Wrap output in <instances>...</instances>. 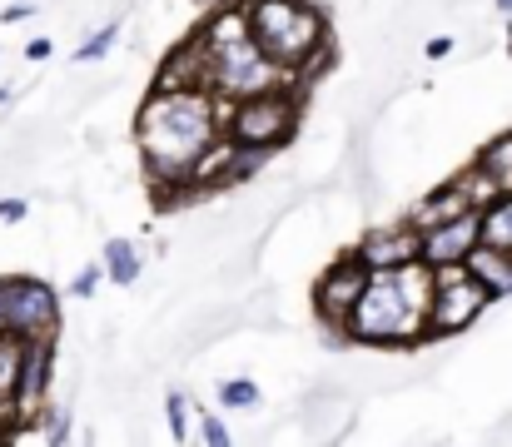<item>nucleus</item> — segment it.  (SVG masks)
<instances>
[{"mask_svg": "<svg viewBox=\"0 0 512 447\" xmlns=\"http://www.w3.org/2000/svg\"><path fill=\"white\" fill-rule=\"evenodd\" d=\"M135 140L160 204H184L194 199V164L219 140V100L204 85L155 90L135 120Z\"/></svg>", "mask_w": 512, "mask_h": 447, "instance_id": "nucleus-1", "label": "nucleus"}, {"mask_svg": "<svg viewBox=\"0 0 512 447\" xmlns=\"http://www.w3.org/2000/svg\"><path fill=\"white\" fill-rule=\"evenodd\" d=\"M428 298H433V269L428 264H398V269H373L358 303L343 318L348 343H373V348H408L423 333L428 318Z\"/></svg>", "mask_w": 512, "mask_h": 447, "instance_id": "nucleus-2", "label": "nucleus"}, {"mask_svg": "<svg viewBox=\"0 0 512 447\" xmlns=\"http://www.w3.org/2000/svg\"><path fill=\"white\" fill-rule=\"evenodd\" d=\"M199 40H204V90L214 100H244V95H259V90H274V85H299L289 70H279L249 40L239 0L229 10H219L214 20H204Z\"/></svg>", "mask_w": 512, "mask_h": 447, "instance_id": "nucleus-3", "label": "nucleus"}, {"mask_svg": "<svg viewBox=\"0 0 512 447\" xmlns=\"http://www.w3.org/2000/svg\"><path fill=\"white\" fill-rule=\"evenodd\" d=\"M239 15H244V30L249 40L299 80V70L309 65V55L319 45H329V20L319 5L309 0H239Z\"/></svg>", "mask_w": 512, "mask_h": 447, "instance_id": "nucleus-4", "label": "nucleus"}, {"mask_svg": "<svg viewBox=\"0 0 512 447\" xmlns=\"http://www.w3.org/2000/svg\"><path fill=\"white\" fill-rule=\"evenodd\" d=\"M304 115V95L299 85H274L244 100H219V135L229 145H259V149H284L299 130Z\"/></svg>", "mask_w": 512, "mask_h": 447, "instance_id": "nucleus-5", "label": "nucleus"}, {"mask_svg": "<svg viewBox=\"0 0 512 447\" xmlns=\"http://www.w3.org/2000/svg\"><path fill=\"white\" fill-rule=\"evenodd\" d=\"M493 303V294L463 269H433V298H428V318H423V333L428 338H453L463 333L468 323H478V313Z\"/></svg>", "mask_w": 512, "mask_h": 447, "instance_id": "nucleus-6", "label": "nucleus"}, {"mask_svg": "<svg viewBox=\"0 0 512 447\" xmlns=\"http://www.w3.org/2000/svg\"><path fill=\"white\" fill-rule=\"evenodd\" d=\"M0 333H10V338L60 333V294L25 274L0 279Z\"/></svg>", "mask_w": 512, "mask_h": 447, "instance_id": "nucleus-7", "label": "nucleus"}, {"mask_svg": "<svg viewBox=\"0 0 512 447\" xmlns=\"http://www.w3.org/2000/svg\"><path fill=\"white\" fill-rule=\"evenodd\" d=\"M363 284H368V264H363L358 254H343V259H334V264L324 269V279L314 284V313H319V323H324L329 343H348L343 318H348V308L358 303Z\"/></svg>", "mask_w": 512, "mask_h": 447, "instance_id": "nucleus-8", "label": "nucleus"}, {"mask_svg": "<svg viewBox=\"0 0 512 447\" xmlns=\"http://www.w3.org/2000/svg\"><path fill=\"white\" fill-rule=\"evenodd\" d=\"M55 373V333L20 343V373H15V423H40Z\"/></svg>", "mask_w": 512, "mask_h": 447, "instance_id": "nucleus-9", "label": "nucleus"}, {"mask_svg": "<svg viewBox=\"0 0 512 447\" xmlns=\"http://www.w3.org/2000/svg\"><path fill=\"white\" fill-rule=\"evenodd\" d=\"M478 244V209H463L433 229H418V264L428 269H453L468 259V249Z\"/></svg>", "mask_w": 512, "mask_h": 447, "instance_id": "nucleus-10", "label": "nucleus"}, {"mask_svg": "<svg viewBox=\"0 0 512 447\" xmlns=\"http://www.w3.org/2000/svg\"><path fill=\"white\" fill-rule=\"evenodd\" d=\"M363 264H368V274L373 269H398V264H413L418 259V229L403 219V224H388V229H373V234H363V244L353 249Z\"/></svg>", "mask_w": 512, "mask_h": 447, "instance_id": "nucleus-11", "label": "nucleus"}, {"mask_svg": "<svg viewBox=\"0 0 512 447\" xmlns=\"http://www.w3.org/2000/svg\"><path fill=\"white\" fill-rule=\"evenodd\" d=\"M463 209H478V204H473V194H468V184H463V174H458V179L438 184L433 194H423V199L408 209V224H413V229H433V224H443V219H453V214H463Z\"/></svg>", "mask_w": 512, "mask_h": 447, "instance_id": "nucleus-12", "label": "nucleus"}, {"mask_svg": "<svg viewBox=\"0 0 512 447\" xmlns=\"http://www.w3.org/2000/svg\"><path fill=\"white\" fill-rule=\"evenodd\" d=\"M179 85H204V40H199V30L184 45H174L165 70L155 75V90H179Z\"/></svg>", "mask_w": 512, "mask_h": 447, "instance_id": "nucleus-13", "label": "nucleus"}, {"mask_svg": "<svg viewBox=\"0 0 512 447\" xmlns=\"http://www.w3.org/2000/svg\"><path fill=\"white\" fill-rule=\"evenodd\" d=\"M463 269L488 289L493 298H508L512 294V254L503 249H488V244H473L468 249V259H463Z\"/></svg>", "mask_w": 512, "mask_h": 447, "instance_id": "nucleus-14", "label": "nucleus"}, {"mask_svg": "<svg viewBox=\"0 0 512 447\" xmlns=\"http://www.w3.org/2000/svg\"><path fill=\"white\" fill-rule=\"evenodd\" d=\"M478 244L512 254V189H498L488 204H478Z\"/></svg>", "mask_w": 512, "mask_h": 447, "instance_id": "nucleus-15", "label": "nucleus"}, {"mask_svg": "<svg viewBox=\"0 0 512 447\" xmlns=\"http://www.w3.org/2000/svg\"><path fill=\"white\" fill-rule=\"evenodd\" d=\"M100 274L110 279V284H120V289H130L140 274H145V259H140V249L130 244V239H105V254H100Z\"/></svg>", "mask_w": 512, "mask_h": 447, "instance_id": "nucleus-16", "label": "nucleus"}, {"mask_svg": "<svg viewBox=\"0 0 512 447\" xmlns=\"http://www.w3.org/2000/svg\"><path fill=\"white\" fill-rule=\"evenodd\" d=\"M20 343H25V338H10V333H0V418H15V373H20Z\"/></svg>", "mask_w": 512, "mask_h": 447, "instance_id": "nucleus-17", "label": "nucleus"}, {"mask_svg": "<svg viewBox=\"0 0 512 447\" xmlns=\"http://www.w3.org/2000/svg\"><path fill=\"white\" fill-rule=\"evenodd\" d=\"M498 189H512V130L508 135H498L493 145H483L478 149V159H473Z\"/></svg>", "mask_w": 512, "mask_h": 447, "instance_id": "nucleus-18", "label": "nucleus"}, {"mask_svg": "<svg viewBox=\"0 0 512 447\" xmlns=\"http://www.w3.org/2000/svg\"><path fill=\"white\" fill-rule=\"evenodd\" d=\"M219 403L224 408H254L259 403V383L254 378H224L219 383Z\"/></svg>", "mask_w": 512, "mask_h": 447, "instance_id": "nucleus-19", "label": "nucleus"}, {"mask_svg": "<svg viewBox=\"0 0 512 447\" xmlns=\"http://www.w3.org/2000/svg\"><path fill=\"white\" fill-rule=\"evenodd\" d=\"M165 418H170V438L184 443V438H189V418H194V408H189L184 393H170V398H165Z\"/></svg>", "mask_w": 512, "mask_h": 447, "instance_id": "nucleus-20", "label": "nucleus"}, {"mask_svg": "<svg viewBox=\"0 0 512 447\" xmlns=\"http://www.w3.org/2000/svg\"><path fill=\"white\" fill-rule=\"evenodd\" d=\"M115 35H120V20H110L105 30H95V35H90V40H85V45L75 50V60H80V65H90V60H100V55H105V50L115 45Z\"/></svg>", "mask_w": 512, "mask_h": 447, "instance_id": "nucleus-21", "label": "nucleus"}, {"mask_svg": "<svg viewBox=\"0 0 512 447\" xmlns=\"http://www.w3.org/2000/svg\"><path fill=\"white\" fill-rule=\"evenodd\" d=\"M199 418V438L209 447H229V423L224 418H214V413H194Z\"/></svg>", "mask_w": 512, "mask_h": 447, "instance_id": "nucleus-22", "label": "nucleus"}, {"mask_svg": "<svg viewBox=\"0 0 512 447\" xmlns=\"http://www.w3.org/2000/svg\"><path fill=\"white\" fill-rule=\"evenodd\" d=\"M95 289H100V264L80 269V274H75V284H70V294H75V298H90Z\"/></svg>", "mask_w": 512, "mask_h": 447, "instance_id": "nucleus-23", "label": "nucleus"}, {"mask_svg": "<svg viewBox=\"0 0 512 447\" xmlns=\"http://www.w3.org/2000/svg\"><path fill=\"white\" fill-rule=\"evenodd\" d=\"M25 209H30L25 199H0V219H5V224H15V219H25Z\"/></svg>", "mask_w": 512, "mask_h": 447, "instance_id": "nucleus-24", "label": "nucleus"}, {"mask_svg": "<svg viewBox=\"0 0 512 447\" xmlns=\"http://www.w3.org/2000/svg\"><path fill=\"white\" fill-rule=\"evenodd\" d=\"M30 15H35V5H5V10H0V20H5V25H15V20H30Z\"/></svg>", "mask_w": 512, "mask_h": 447, "instance_id": "nucleus-25", "label": "nucleus"}, {"mask_svg": "<svg viewBox=\"0 0 512 447\" xmlns=\"http://www.w3.org/2000/svg\"><path fill=\"white\" fill-rule=\"evenodd\" d=\"M50 50H55V45L40 35V40H30V45H25V60H50Z\"/></svg>", "mask_w": 512, "mask_h": 447, "instance_id": "nucleus-26", "label": "nucleus"}, {"mask_svg": "<svg viewBox=\"0 0 512 447\" xmlns=\"http://www.w3.org/2000/svg\"><path fill=\"white\" fill-rule=\"evenodd\" d=\"M55 423H50V443H70V418H60V413H50Z\"/></svg>", "mask_w": 512, "mask_h": 447, "instance_id": "nucleus-27", "label": "nucleus"}, {"mask_svg": "<svg viewBox=\"0 0 512 447\" xmlns=\"http://www.w3.org/2000/svg\"><path fill=\"white\" fill-rule=\"evenodd\" d=\"M443 55H453V40H448V35L428 40V60H443Z\"/></svg>", "mask_w": 512, "mask_h": 447, "instance_id": "nucleus-28", "label": "nucleus"}, {"mask_svg": "<svg viewBox=\"0 0 512 447\" xmlns=\"http://www.w3.org/2000/svg\"><path fill=\"white\" fill-rule=\"evenodd\" d=\"M498 10H503V15H512V0H498Z\"/></svg>", "mask_w": 512, "mask_h": 447, "instance_id": "nucleus-29", "label": "nucleus"}, {"mask_svg": "<svg viewBox=\"0 0 512 447\" xmlns=\"http://www.w3.org/2000/svg\"><path fill=\"white\" fill-rule=\"evenodd\" d=\"M5 100H10V90H5V85H0V105H5Z\"/></svg>", "mask_w": 512, "mask_h": 447, "instance_id": "nucleus-30", "label": "nucleus"}, {"mask_svg": "<svg viewBox=\"0 0 512 447\" xmlns=\"http://www.w3.org/2000/svg\"><path fill=\"white\" fill-rule=\"evenodd\" d=\"M508 50H512V35H508Z\"/></svg>", "mask_w": 512, "mask_h": 447, "instance_id": "nucleus-31", "label": "nucleus"}]
</instances>
